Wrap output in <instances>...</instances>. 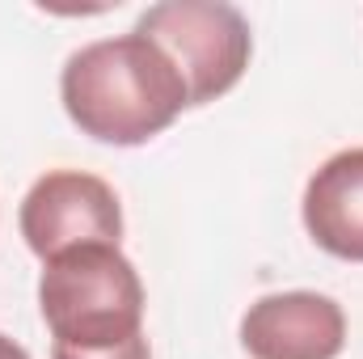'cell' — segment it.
<instances>
[{"instance_id": "cell-1", "label": "cell", "mask_w": 363, "mask_h": 359, "mask_svg": "<svg viewBox=\"0 0 363 359\" xmlns=\"http://www.w3.org/2000/svg\"><path fill=\"white\" fill-rule=\"evenodd\" d=\"M68 118L101 144H148L190 106L174 60L144 34L97 38L72 51L60 72Z\"/></svg>"}, {"instance_id": "cell-2", "label": "cell", "mask_w": 363, "mask_h": 359, "mask_svg": "<svg viewBox=\"0 0 363 359\" xmlns=\"http://www.w3.org/2000/svg\"><path fill=\"white\" fill-rule=\"evenodd\" d=\"M38 309L51 330V359H152L144 283L118 245L89 241L43 263Z\"/></svg>"}, {"instance_id": "cell-3", "label": "cell", "mask_w": 363, "mask_h": 359, "mask_svg": "<svg viewBox=\"0 0 363 359\" xmlns=\"http://www.w3.org/2000/svg\"><path fill=\"white\" fill-rule=\"evenodd\" d=\"M135 34H144L174 60L190 106L224 97L245 77L254 55L250 21L224 0H161L135 21Z\"/></svg>"}, {"instance_id": "cell-4", "label": "cell", "mask_w": 363, "mask_h": 359, "mask_svg": "<svg viewBox=\"0 0 363 359\" xmlns=\"http://www.w3.org/2000/svg\"><path fill=\"white\" fill-rule=\"evenodd\" d=\"M21 237L26 245L51 263L64 250L106 241L118 245L123 237V207L114 186L85 170H51L34 182L21 199Z\"/></svg>"}, {"instance_id": "cell-5", "label": "cell", "mask_w": 363, "mask_h": 359, "mask_svg": "<svg viewBox=\"0 0 363 359\" xmlns=\"http://www.w3.org/2000/svg\"><path fill=\"white\" fill-rule=\"evenodd\" d=\"M250 359H338L347 347V313L321 292H274L241 317Z\"/></svg>"}, {"instance_id": "cell-6", "label": "cell", "mask_w": 363, "mask_h": 359, "mask_svg": "<svg viewBox=\"0 0 363 359\" xmlns=\"http://www.w3.org/2000/svg\"><path fill=\"white\" fill-rule=\"evenodd\" d=\"M304 228L325 254L342 263H363V148L334 153L308 178Z\"/></svg>"}, {"instance_id": "cell-7", "label": "cell", "mask_w": 363, "mask_h": 359, "mask_svg": "<svg viewBox=\"0 0 363 359\" xmlns=\"http://www.w3.org/2000/svg\"><path fill=\"white\" fill-rule=\"evenodd\" d=\"M0 359H30V355H26L21 343H13L9 334H0Z\"/></svg>"}]
</instances>
